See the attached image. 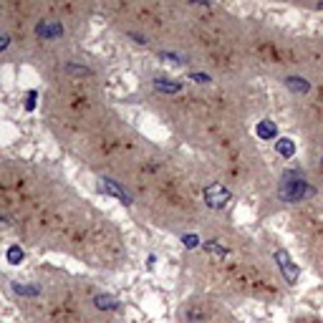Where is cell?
Here are the masks:
<instances>
[{"label": "cell", "mask_w": 323, "mask_h": 323, "mask_svg": "<svg viewBox=\"0 0 323 323\" xmlns=\"http://www.w3.org/2000/svg\"><path fill=\"white\" fill-rule=\"evenodd\" d=\"M308 192H311V189H308V182L303 179V175H298V172L283 175V179H280V192H278L283 202H298V200H303Z\"/></svg>", "instance_id": "6da1fadb"}, {"label": "cell", "mask_w": 323, "mask_h": 323, "mask_svg": "<svg viewBox=\"0 0 323 323\" xmlns=\"http://www.w3.org/2000/svg\"><path fill=\"white\" fill-rule=\"evenodd\" d=\"M35 33H38L41 38H46V41H53V38H61V35H63V26L56 23V21H41V23L35 26Z\"/></svg>", "instance_id": "7a4b0ae2"}, {"label": "cell", "mask_w": 323, "mask_h": 323, "mask_svg": "<svg viewBox=\"0 0 323 323\" xmlns=\"http://www.w3.org/2000/svg\"><path fill=\"white\" fill-rule=\"evenodd\" d=\"M205 197L210 207H222L227 200V189H222V184H212V187H207Z\"/></svg>", "instance_id": "3957f363"}, {"label": "cell", "mask_w": 323, "mask_h": 323, "mask_svg": "<svg viewBox=\"0 0 323 323\" xmlns=\"http://www.w3.org/2000/svg\"><path fill=\"white\" fill-rule=\"evenodd\" d=\"M101 187H104V189H106L109 195H114V197H119V200H121L124 205H131V197H129V195H126V192H124L121 187H117V184H114L111 179H101Z\"/></svg>", "instance_id": "277c9868"}, {"label": "cell", "mask_w": 323, "mask_h": 323, "mask_svg": "<svg viewBox=\"0 0 323 323\" xmlns=\"http://www.w3.org/2000/svg\"><path fill=\"white\" fill-rule=\"evenodd\" d=\"M278 260H280V268L286 270V278H288V283H295V278H298V268L291 265V258L286 255V253H278Z\"/></svg>", "instance_id": "5b68a950"}, {"label": "cell", "mask_w": 323, "mask_h": 323, "mask_svg": "<svg viewBox=\"0 0 323 323\" xmlns=\"http://www.w3.org/2000/svg\"><path fill=\"white\" fill-rule=\"evenodd\" d=\"M154 86L159 88V91H164V93H177V91L182 88V84H172L169 79H157Z\"/></svg>", "instance_id": "8992f818"}, {"label": "cell", "mask_w": 323, "mask_h": 323, "mask_svg": "<svg viewBox=\"0 0 323 323\" xmlns=\"http://www.w3.org/2000/svg\"><path fill=\"white\" fill-rule=\"evenodd\" d=\"M286 86L293 88V91H308V84H306V79H298V76H291V79H286Z\"/></svg>", "instance_id": "52a82bcc"}, {"label": "cell", "mask_w": 323, "mask_h": 323, "mask_svg": "<svg viewBox=\"0 0 323 323\" xmlns=\"http://www.w3.org/2000/svg\"><path fill=\"white\" fill-rule=\"evenodd\" d=\"M275 149H278V154H283V157H293V151H295L291 139H280V142L275 144Z\"/></svg>", "instance_id": "ba28073f"}, {"label": "cell", "mask_w": 323, "mask_h": 323, "mask_svg": "<svg viewBox=\"0 0 323 323\" xmlns=\"http://www.w3.org/2000/svg\"><path fill=\"white\" fill-rule=\"evenodd\" d=\"M96 306H99V308H104V311H114V308H119L117 300H114V298H109V295H99V298H96Z\"/></svg>", "instance_id": "9c48e42d"}, {"label": "cell", "mask_w": 323, "mask_h": 323, "mask_svg": "<svg viewBox=\"0 0 323 323\" xmlns=\"http://www.w3.org/2000/svg\"><path fill=\"white\" fill-rule=\"evenodd\" d=\"M13 291L18 295H38L41 293V288H35V286H21V283H13Z\"/></svg>", "instance_id": "30bf717a"}, {"label": "cell", "mask_w": 323, "mask_h": 323, "mask_svg": "<svg viewBox=\"0 0 323 323\" xmlns=\"http://www.w3.org/2000/svg\"><path fill=\"white\" fill-rule=\"evenodd\" d=\"M21 260H23V250H21L18 245H13V248L8 250V263H10V265H21Z\"/></svg>", "instance_id": "8fae6325"}, {"label": "cell", "mask_w": 323, "mask_h": 323, "mask_svg": "<svg viewBox=\"0 0 323 323\" xmlns=\"http://www.w3.org/2000/svg\"><path fill=\"white\" fill-rule=\"evenodd\" d=\"M258 134H260L263 139H270V137H275V126H273L270 121H263V124L258 126Z\"/></svg>", "instance_id": "7c38bea8"}, {"label": "cell", "mask_w": 323, "mask_h": 323, "mask_svg": "<svg viewBox=\"0 0 323 323\" xmlns=\"http://www.w3.org/2000/svg\"><path fill=\"white\" fill-rule=\"evenodd\" d=\"M192 79L200 81V84H207V81H210V76H205V73H192Z\"/></svg>", "instance_id": "4fadbf2b"}, {"label": "cell", "mask_w": 323, "mask_h": 323, "mask_svg": "<svg viewBox=\"0 0 323 323\" xmlns=\"http://www.w3.org/2000/svg\"><path fill=\"white\" fill-rule=\"evenodd\" d=\"M8 43H10V41H8V35H0V51H5V48H8Z\"/></svg>", "instance_id": "5bb4252c"}, {"label": "cell", "mask_w": 323, "mask_h": 323, "mask_svg": "<svg viewBox=\"0 0 323 323\" xmlns=\"http://www.w3.org/2000/svg\"><path fill=\"white\" fill-rule=\"evenodd\" d=\"M0 220H3V215H0Z\"/></svg>", "instance_id": "9a60e30c"}]
</instances>
